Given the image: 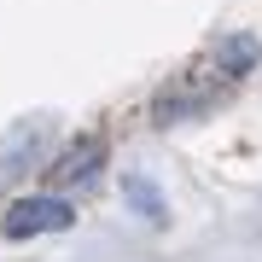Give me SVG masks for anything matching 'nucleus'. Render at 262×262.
Masks as SVG:
<instances>
[{"mask_svg":"<svg viewBox=\"0 0 262 262\" xmlns=\"http://www.w3.org/2000/svg\"><path fill=\"white\" fill-rule=\"evenodd\" d=\"M41 146H47V117L18 122V128L6 134V146H0V187H12V181H18L24 169L41 158Z\"/></svg>","mask_w":262,"mask_h":262,"instance_id":"obj_3","label":"nucleus"},{"mask_svg":"<svg viewBox=\"0 0 262 262\" xmlns=\"http://www.w3.org/2000/svg\"><path fill=\"white\" fill-rule=\"evenodd\" d=\"M6 239H35V233H64V227H76V210H70V198H18V204L6 210Z\"/></svg>","mask_w":262,"mask_h":262,"instance_id":"obj_1","label":"nucleus"},{"mask_svg":"<svg viewBox=\"0 0 262 262\" xmlns=\"http://www.w3.org/2000/svg\"><path fill=\"white\" fill-rule=\"evenodd\" d=\"M99 163H105V140H99V134H82V140L53 163V187L58 192H88L99 181Z\"/></svg>","mask_w":262,"mask_h":262,"instance_id":"obj_2","label":"nucleus"},{"mask_svg":"<svg viewBox=\"0 0 262 262\" xmlns=\"http://www.w3.org/2000/svg\"><path fill=\"white\" fill-rule=\"evenodd\" d=\"M122 192L140 204V215H146V222H163V198H158V187H151L146 175H122Z\"/></svg>","mask_w":262,"mask_h":262,"instance_id":"obj_4","label":"nucleus"}]
</instances>
